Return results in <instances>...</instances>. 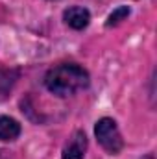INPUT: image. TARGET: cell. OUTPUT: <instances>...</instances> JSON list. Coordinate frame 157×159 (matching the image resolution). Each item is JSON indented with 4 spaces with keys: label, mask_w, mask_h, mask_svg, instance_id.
I'll use <instances>...</instances> for the list:
<instances>
[{
    "label": "cell",
    "mask_w": 157,
    "mask_h": 159,
    "mask_svg": "<svg viewBox=\"0 0 157 159\" xmlns=\"http://www.w3.org/2000/svg\"><path fill=\"white\" fill-rule=\"evenodd\" d=\"M44 85L57 96H70L89 85V72L74 63H63L50 69L44 76Z\"/></svg>",
    "instance_id": "cell-1"
},
{
    "label": "cell",
    "mask_w": 157,
    "mask_h": 159,
    "mask_svg": "<svg viewBox=\"0 0 157 159\" xmlns=\"http://www.w3.org/2000/svg\"><path fill=\"white\" fill-rule=\"evenodd\" d=\"M0 159H6V157H4V156H2V152H0Z\"/></svg>",
    "instance_id": "cell-7"
},
{
    "label": "cell",
    "mask_w": 157,
    "mask_h": 159,
    "mask_svg": "<svg viewBox=\"0 0 157 159\" xmlns=\"http://www.w3.org/2000/svg\"><path fill=\"white\" fill-rule=\"evenodd\" d=\"M87 150V137L85 133L78 129L74 131V135L69 139V143L63 148V159H83Z\"/></svg>",
    "instance_id": "cell-3"
},
{
    "label": "cell",
    "mask_w": 157,
    "mask_h": 159,
    "mask_svg": "<svg viewBox=\"0 0 157 159\" xmlns=\"http://www.w3.org/2000/svg\"><path fill=\"white\" fill-rule=\"evenodd\" d=\"M128 15H129V7H128V6H120V7H117V9L109 15V19H107V22H105V26H107V28L117 26V24H120Z\"/></svg>",
    "instance_id": "cell-6"
},
{
    "label": "cell",
    "mask_w": 157,
    "mask_h": 159,
    "mask_svg": "<svg viewBox=\"0 0 157 159\" xmlns=\"http://www.w3.org/2000/svg\"><path fill=\"white\" fill-rule=\"evenodd\" d=\"M63 19L72 30H83L91 22V13L81 6H72L63 13Z\"/></svg>",
    "instance_id": "cell-4"
},
{
    "label": "cell",
    "mask_w": 157,
    "mask_h": 159,
    "mask_svg": "<svg viewBox=\"0 0 157 159\" xmlns=\"http://www.w3.org/2000/svg\"><path fill=\"white\" fill-rule=\"evenodd\" d=\"M94 135L98 139V143L102 144L104 150H107L109 154H118L124 146L122 135L118 131V126L113 119H100L94 126Z\"/></svg>",
    "instance_id": "cell-2"
},
{
    "label": "cell",
    "mask_w": 157,
    "mask_h": 159,
    "mask_svg": "<svg viewBox=\"0 0 157 159\" xmlns=\"http://www.w3.org/2000/svg\"><path fill=\"white\" fill-rule=\"evenodd\" d=\"M20 135V124L11 117H0V141H15Z\"/></svg>",
    "instance_id": "cell-5"
}]
</instances>
